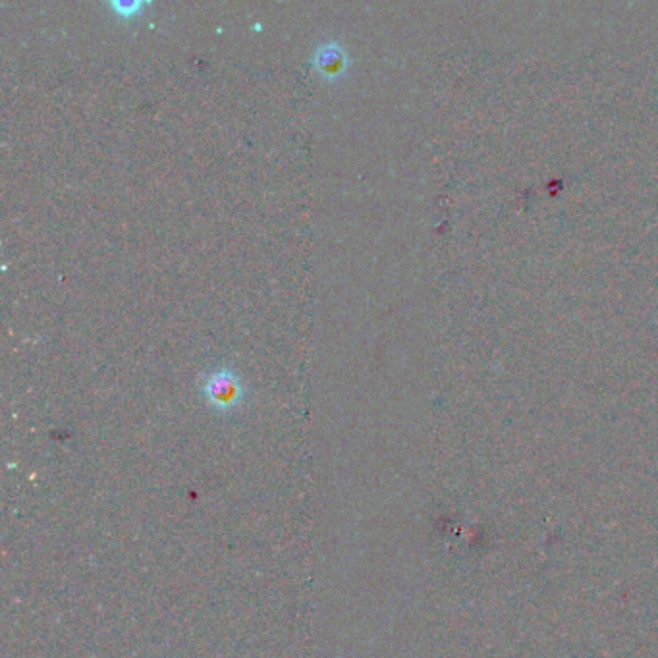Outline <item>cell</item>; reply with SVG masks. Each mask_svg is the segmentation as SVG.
I'll return each mask as SVG.
<instances>
[{"mask_svg":"<svg viewBox=\"0 0 658 658\" xmlns=\"http://www.w3.org/2000/svg\"><path fill=\"white\" fill-rule=\"evenodd\" d=\"M207 402L217 410H232L240 404L244 388L240 377L230 369H219L211 373L203 386Z\"/></svg>","mask_w":658,"mask_h":658,"instance_id":"6da1fadb","label":"cell"},{"mask_svg":"<svg viewBox=\"0 0 658 658\" xmlns=\"http://www.w3.org/2000/svg\"><path fill=\"white\" fill-rule=\"evenodd\" d=\"M313 66L323 78L338 80L346 74V70L350 66V56L340 43L330 41V43H325V45L315 49Z\"/></svg>","mask_w":658,"mask_h":658,"instance_id":"7a4b0ae2","label":"cell"},{"mask_svg":"<svg viewBox=\"0 0 658 658\" xmlns=\"http://www.w3.org/2000/svg\"><path fill=\"white\" fill-rule=\"evenodd\" d=\"M141 6H143V2H112V8L118 12V16H126V18H130V16H136L138 12H141Z\"/></svg>","mask_w":658,"mask_h":658,"instance_id":"3957f363","label":"cell"}]
</instances>
